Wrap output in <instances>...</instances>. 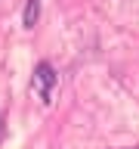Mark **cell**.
<instances>
[{
    "mask_svg": "<svg viewBox=\"0 0 139 149\" xmlns=\"http://www.w3.org/2000/svg\"><path fill=\"white\" fill-rule=\"evenodd\" d=\"M34 90H37V96L43 102H50L53 100V90H56V72H53V65L50 62H40L34 68Z\"/></svg>",
    "mask_w": 139,
    "mask_h": 149,
    "instance_id": "obj_1",
    "label": "cell"
},
{
    "mask_svg": "<svg viewBox=\"0 0 139 149\" xmlns=\"http://www.w3.org/2000/svg\"><path fill=\"white\" fill-rule=\"evenodd\" d=\"M37 16H40V0H28V6H25V16H22L25 28H34V25H37Z\"/></svg>",
    "mask_w": 139,
    "mask_h": 149,
    "instance_id": "obj_2",
    "label": "cell"
}]
</instances>
